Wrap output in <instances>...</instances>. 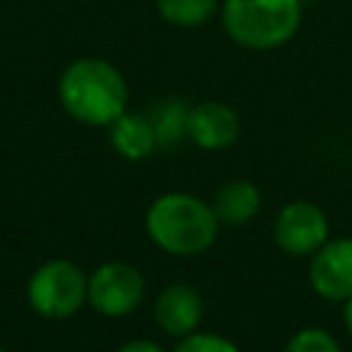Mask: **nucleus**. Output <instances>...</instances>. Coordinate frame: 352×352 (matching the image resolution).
Returning a JSON list of instances; mask_svg holds the SVG:
<instances>
[{
	"instance_id": "9d476101",
	"label": "nucleus",
	"mask_w": 352,
	"mask_h": 352,
	"mask_svg": "<svg viewBox=\"0 0 352 352\" xmlns=\"http://www.w3.org/2000/svg\"><path fill=\"white\" fill-rule=\"evenodd\" d=\"M209 204H212L220 226L239 228V226H248L250 220H256V214L261 212V190L248 179H231L217 187V192L212 195Z\"/></svg>"
},
{
	"instance_id": "f3484780",
	"label": "nucleus",
	"mask_w": 352,
	"mask_h": 352,
	"mask_svg": "<svg viewBox=\"0 0 352 352\" xmlns=\"http://www.w3.org/2000/svg\"><path fill=\"white\" fill-rule=\"evenodd\" d=\"M341 305H344V308H341V319H344V327H346V333H349V338H352V297L344 300Z\"/></svg>"
},
{
	"instance_id": "7ed1b4c3",
	"label": "nucleus",
	"mask_w": 352,
	"mask_h": 352,
	"mask_svg": "<svg viewBox=\"0 0 352 352\" xmlns=\"http://www.w3.org/2000/svg\"><path fill=\"white\" fill-rule=\"evenodd\" d=\"M220 22L226 36L242 50H278L300 30L302 0H223Z\"/></svg>"
},
{
	"instance_id": "f8f14e48",
	"label": "nucleus",
	"mask_w": 352,
	"mask_h": 352,
	"mask_svg": "<svg viewBox=\"0 0 352 352\" xmlns=\"http://www.w3.org/2000/svg\"><path fill=\"white\" fill-rule=\"evenodd\" d=\"M154 135H157V146L168 148L176 146L182 140H187V116H190V104L179 96H165L160 102H154L146 110Z\"/></svg>"
},
{
	"instance_id": "9b49d317",
	"label": "nucleus",
	"mask_w": 352,
	"mask_h": 352,
	"mask_svg": "<svg viewBox=\"0 0 352 352\" xmlns=\"http://www.w3.org/2000/svg\"><path fill=\"white\" fill-rule=\"evenodd\" d=\"M110 146L116 148V154H121L124 160H146L148 154H154L157 146V135L154 126L148 121L146 113H129L124 110L110 126Z\"/></svg>"
},
{
	"instance_id": "20e7f679",
	"label": "nucleus",
	"mask_w": 352,
	"mask_h": 352,
	"mask_svg": "<svg viewBox=\"0 0 352 352\" xmlns=\"http://www.w3.org/2000/svg\"><path fill=\"white\" fill-rule=\"evenodd\" d=\"M88 300V278L69 258L44 261L28 283V302L47 319H66Z\"/></svg>"
},
{
	"instance_id": "0eeeda50",
	"label": "nucleus",
	"mask_w": 352,
	"mask_h": 352,
	"mask_svg": "<svg viewBox=\"0 0 352 352\" xmlns=\"http://www.w3.org/2000/svg\"><path fill=\"white\" fill-rule=\"evenodd\" d=\"M308 258V283L322 300L344 302L352 297V236H330Z\"/></svg>"
},
{
	"instance_id": "2eb2a0df",
	"label": "nucleus",
	"mask_w": 352,
	"mask_h": 352,
	"mask_svg": "<svg viewBox=\"0 0 352 352\" xmlns=\"http://www.w3.org/2000/svg\"><path fill=\"white\" fill-rule=\"evenodd\" d=\"M170 352H242L231 338L217 333H190L184 338H176V346Z\"/></svg>"
},
{
	"instance_id": "a211bd4d",
	"label": "nucleus",
	"mask_w": 352,
	"mask_h": 352,
	"mask_svg": "<svg viewBox=\"0 0 352 352\" xmlns=\"http://www.w3.org/2000/svg\"><path fill=\"white\" fill-rule=\"evenodd\" d=\"M0 352H6V349H0Z\"/></svg>"
},
{
	"instance_id": "423d86ee",
	"label": "nucleus",
	"mask_w": 352,
	"mask_h": 352,
	"mask_svg": "<svg viewBox=\"0 0 352 352\" xmlns=\"http://www.w3.org/2000/svg\"><path fill=\"white\" fill-rule=\"evenodd\" d=\"M330 239V220L327 212L305 198L289 201L278 209L272 220V242L278 250L294 258H305L316 253Z\"/></svg>"
},
{
	"instance_id": "39448f33",
	"label": "nucleus",
	"mask_w": 352,
	"mask_h": 352,
	"mask_svg": "<svg viewBox=\"0 0 352 352\" xmlns=\"http://www.w3.org/2000/svg\"><path fill=\"white\" fill-rule=\"evenodd\" d=\"M146 297V280L129 261H104L88 275V305L110 319L129 316Z\"/></svg>"
},
{
	"instance_id": "1a4fd4ad",
	"label": "nucleus",
	"mask_w": 352,
	"mask_h": 352,
	"mask_svg": "<svg viewBox=\"0 0 352 352\" xmlns=\"http://www.w3.org/2000/svg\"><path fill=\"white\" fill-rule=\"evenodd\" d=\"M151 316L170 338H184L198 330L204 319V297L190 283H168L154 297Z\"/></svg>"
},
{
	"instance_id": "dca6fc26",
	"label": "nucleus",
	"mask_w": 352,
	"mask_h": 352,
	"mask_svg": "<svg viewBox=\"0 0 352 352\" xmlns=\"http://www.w3.org/2000/svg\"><path fill=\"white\" fill-rule=\"evenodd\" d=\"M116 352H165V349L151 338H132V341H124Z\"/></svg>"
},
{
	"instance_id": "ddd939ff",
	"label": "nucleus",
	"mask_w": 352,
	"mask_h": 352,
	"mask_svg": "<svg viewBox=\"0 0 352 352\" xmlns=\"http://www.w3.org/2000/svg\"><path fill=\"white\" fill-rule=\"evenodd\" d=\"M223 0H154L162 22L173 28H198L220 14Z\"/></svg>"
},
{
	"instance_id": "4468645a",
	"label": "nucleus",
	"mask_w": 352,
	"mask_h": 352,
	"mask_svg": "<svg viewBox=\"0 0 352 352\" xmlns=\"http://www.w3.org/2000/svg\"><path fill=\"white\" fill-rule=\"evenodd\" d=\"M283 352H344L336 336L322 327H300L283 346Z\"/></svg>"
},
{
	"instance_id": "f03ea898",
	"label": "nucleus",
	"mask_w": 352,
	"mask_h": 352,
	"mask_svg": "<svg viewBox=\"0 0 352 352\" xmlns=\"http://www.w3.org/2000/svg\"><path fill=\"white\" fill-rule=\"evenodd\" d=\"M63 110L88 126H110L129 102V88L118 66L104 58H77L58 80Z\"/></svg>"
},
{
	"instance_id": "f257e3e1",
	"label": "nucleus",
	"mask_w": 352,
	"mask_h": 352,
	"mask_svg": "<svg viewBox=\"0 0 352 352\" xmlns=\"http://www.w3.org/2000/svg\"><path fill=\"white\" fill-rule=\"evenodd\" d=\"M143 226L154 248L182 258L206 253L220 234V220L212 204L182 190L157 195L146 209Z\"/></svg>"
},
{
	"instance_id": "6e6552de",
	"label": "nucleus",
	"mask_w": 352,
	"mask_h": 352,
	"mask_svg": "<svg viewBox=\"0 0 352 352\" xmlns=\"http://www.w3.org/2000/svg\"><path fill=\"white\" fill-rule=\"evenodd\" d=\"M242 135V121L236 110L220 99H204L190 104L187 116V140L204 151L231 148Z\"/></svg>"
}]
</instances>
